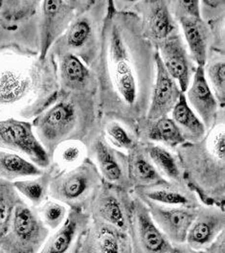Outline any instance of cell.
<instances>
[{
  "instance_id": "obj_1",
  "label": "cell",
  "mask_w": 225,
  "mask_h": 253,
  "mask_svg": "<svg viewBox=\"0 0 225 253\" xmlns=\"http://www.w3.org/2000/svg\"><path fill=\"white\" fill-rule=\"evenodd\" d=\"M157 50L142 35L138 16L109 3L101 48L90 68L102 116L136 125L147 116L156 77Z\"/></svg>"
},
{
  "instance_id": "obj_2",
  "label": "cell",
  "mask_w": 225,
  "mask_h": 253,
  "mask_svg": "<svg viewBox=\"0 0 225 253\" xmlns=\"http://www.w3.org/2000/svg\"><path fill=\"white\" fill-rule=\"evenodd\" d=\"M58 63L38 56L0 53V120L32 121L58 98Z\"/></svg>"
},
{
  "instance_id": "obj_3",
  "label": "cell",
  "mask_w": 225,
  "mask_h": 253,
  "mask_svg": "<svg viewBox=\"0 0 225 253\" xmlns=\"http://www.w3.org/2000/svg\"><path fill=\"white\" fill-rule=\"evenodd\" d=\"M175 153L184 182L200 203L225 209V109L201 141L184 142Z\"/></svg>"
},
{
  "instance_id": "obj_4",
  "label": "cell",
  "mask_w": 225,
  "mask_h": 253,
  "mask_svg": "<svg viewBox=\"0 0 225 253\" xmlns=\"http://www.w3.org/2000/svg\"><path fill=\"white\" fill-rule=\"evenodd\" d=\"M32 126L50 158L66 141H80L86 147L102 131L98 95L58 94L57 100L32 120Z\"/></svg>"
},
{
  "instance_id": "obj_5",
  "label": "cell",
  "mask_w": 225,
  "mask_h": 253,
  "mask_svg": "<svg viewBox=\"0 0 225 253\" xmlns=\"http://www.w3.org/2000/svg\"><path fill=\"white\" fill-rule=\"evenodd\" d=\"M109 3L110 0H92L90 5L75 17L49 53L56 60L64 55H73L91 68L101 48Z\"/></svg>"
},
{
  "instance_id": "obj_6",
  "label": "cell",
  "mask_w": 225,
  "mask_h": 253,
  "mask_svg": "<svg viewBox=\"0 0 225 253\" xmlns=\"http://www.w3.org/2000/svg\"><path fill=\"white\" fill-rule=\"evenodd\" d=\"M103 183L104 179L96 165L87 158L76 168L54 172L49 198L63 203L69 209L85 212Z\"/></svg>"
},
{
  "instance_id": "obj_7",
  "label": "cell",
  "mask_w": 225,
  "mask_h": 253,
  "mask_svg": "<svg viewBox=\"0 0 225 253\" xmlns=\"http://www.w3.org/2000/svg\"><path fill=\"white\" fill-rule=\"evenodd\" d=\"M50 233L36 207L21 200L15 208L7 232L0 239V249L6 253H38Z\"/></svg>"
},
{
  "instance_id": "obj_8",
  "label": "cell",
  "mask_w": 225,
  "mask_h": 253,
  "mask_svg": "<svg viewBox=\"0 0 225 253\" xmlns=\"http://www.w3.org/2000/svg\"><path fill=\"white\" fill-rule=\"evenodd\" d=\"M92 0H45L39 10V58L44 60L53 44Z\"/></svg>"
},
{
  "instance_id": "obj_9",
  "label": "cell",
  "mask_w": 225,
  "mask_h": 253,
  "mask_svg": "<svg viewBox=\"0 0 225 253\" xmlns=\"http://www.w3.org/2000/svg\"><path fill=\"white\" fill-rule=\"evenodd\" d=\"M134 197L131 192L104 181L86 209L90 220L129 232Z\"/></svg>"
},
{
  "instance_id": "obj_10",
  "label": "cell",
  "mask_w": 225,
  "mask_h": 253,
  "mask_svg": "<svg viewBox=\"0 0 225 253\" xmlns=\"http://www.w3.org/2000/svg\"><path fill=\"white\" fill-rule=\"evenodd\" d=\"M0 150L16 153L42 170L51 164V158L35 135L32 121L0 120Z\"/></svg>"
},
{
  "instance_id": "obj_11",
  "label": "cell",
  "mask_w": 225,
  "mask_h": 253,
  "mask_svg": "<svg viewBox=\"0 0 225 253\" xmlns=\"http://www.w3.org/2000/svg\"><path fill=\"white\" fill-rule=\"evenodd\" d=\"M126 12L138 16L143 37L154 46L180 32L169 0H129Z\"/></svg>"
},
{
  "instance_id": "obj_12",
  "label": "cell",
  "mask_w": 225,
  "mask_h": 253,
  "mask_svg": "<svg viewBox=\"0 0 225 253\" xmlns=\"http://www.w3.org/2000/svg\"><path fill=\"white\" fill-rule=\"evenodd\" d=\"M133 197L129 228L132 253H173L175 246L151 219L145 204Z\"/></svg>"
},
{
  "instance_id": "obj_13",
  "label": "cell",
  "mask_w": 225,
  "mask_h": 253,
  "mask_svg": "<svg viewBox=\"0 0 225 253\" xmlns=\"http://www.w3.org/2000/svg\"><path fill=\"white\" fill-rule=\"evenodd\" d=\"M87 158L96 165L105 182L131 192L128 156L108 142L102 131L86 146Z\"/></svg>"
},
{
  "instance_id": "obj_14",
  "label": "cell",
  "mask_w": 225,
  "mask_h": 253,
  "mask_svg": "<svg viewBox=\"0 0 225 253\" xmlns=\"http://www.w3.org/2000/svg\"><path fill=\"white\" fill-rule=\"evenodd\" d=\"M72 253H132L129 232L90 220Z\"/></svg>"
},
{
  "instance_id": "obj_15",
  "label": "cell",
  "mask_w": 225,
  "mask_h": 253,
  "mask_svg": "<svg viewBox=\"0 0 225 253\" xmlns=\"http://www.w3.org/2000/svg\"><path fill=\"white\" fill-rule=\"evenodd\" d=\"M155 47L166 70L177 81L181 91L185 93L197 66L193 62L181 31L163 41Z\"/></svg>"
},
{
  "instance_id": "obj_16",
  "label": "cell",
  "mask_w": 225,
  "mask_h": 253,
  "mask_svg": "<svg viewBox=\"0 0 225 253\" xmlns=\"http://www.w3.org/2000/svg\"><path fill=\"white\" fill-rule=\"evenodd\" d=\"M142 202L148 207L151 219L173 245L185 244L197 207L168 206L150 201Z\"/></svg>"
},
{
  "instance_id": "obj_17",
  "label": "cell",
  "mask_w": 225,
  "mask_h": 253,
  "mask_svg": "<svg viewBox=\"0 0 225 253\" xmlns=\"http://www.w3.org/2000/svg\"><path fill=\"white\" fill-rule=\"evenodd\" d=\"M225 232V209L200 205L187 233L185 244L196 251H205Z\"/></svg>"
},
{
  "instance_id": "obj_18",
  "label": "cell",
  "mask_w": 225,
  "mask_h": 253,
  "mask_svg": "<svg viewBox=\"0 0 225 253\" xmlns=\"http://www.w3.org/2000/svg\"><path fill=\"white\" fill-rule=\"evenodd\" d=\"M59 94L85 93L98 95V81L94 72L73 55L57 59Z\"/></svg>"
},
{
  "instance_id": "obj_19",
  "label": "cell",
  "mask_w": 225,
  "mask_h": 253,
  "mask_svg": "<svg viewBox=\"0 0 225 253\" xmlns=\"http://www.w3.org/2000/svg\"><path fill=\"white\" fill-rule=\"evenodd\" d=\"M131 193L142 201H150L163 206L196 208L201 205L195 193L185 183L167 179L144 187L133 188Z\"/></svg>"
},
{
  "instance_id": "obj_20",
  "label": "cell",
  "mask_w": 225,
  "mask_h": 253,
  "mask_svg": "<svg viewBox=\"0 0 225 253\" xmlns=\"http://www.w3.org/2000/svg\"><path fill=\"white\" fill-rule=\"evenodd\" d=\"M156 77L147 118L157 119L164 116H170L171 112L183 94L177 81L166 70L157 52L156 58Z\"/></svg>"
},
{
  "instance_id": "obj_21",
  "label": "cell",
  "mask_w": 225,
  "mask_h": 253,
  "mask_svg": "<svg viewBox=\"0 0 225 253\" xmlns=\"http://www.w3.org/2000/svg\"><path fill=\"white\" fill-rule=\"evenodd\" d=\"M184 94L190 108L202 121L206 130H208L215 124L222 109L210 88L203 67H196L191 84Z\"/></svg>"
},
{
  "instance_id": "obj_22",
  "label": "cell",
  "mask_w": 225,
  "mask_h": 253,
  "mask_svg": "<svg viewBox=\"0 0 225 253\" xmlns=\"http://www.w3.org/2000/svg\"><path fill=\"white\" fill-rule=\"evenodd\" d=\"M90 222L89 215L80 210L69 209L65 222L51 232L38 253H72L78 240Z\"/></svg>"
},
{
  "instance_id": "obj_23",
  "label": "cell",
  "mask_w": 225,
  "mask_h": 253,
  "mask_svg": "<svg viewBox=\"0 0 225 253\" xmlns=\"http://www.w3.org/2000/svg\"><path fill=\"white\" fill-rule=\"evenodd\" d=\"M185 43L196 66L203 67L211 47L212 36L200 16H184L177 20Z\"/></svg>"
},
{
  "instance_id": "obj_24",
  "label": "cell",
  "mask_w": 225,
  "mask_h": 253,
  "mask_svg": "<svg viewBox=\"0 0 225 253\" xmlns=\"http://www.w3.org/2000/svg\"><path fill=\"white\" fill-rule=\"evenodd\" d=\"M137 134L140 142L159 144L173 152L185 142L170 116L157 119L147 117L140 119L137 122Z\"/></svg>"
},
{
  "instance_id": "obj_25",
  "label": "cell",
  "mask_w": 225,
  "mask_h": 253,
  "mask_svg": "<svg viewBox=\"0 0 225 253\" xmlns=\"http://www.w3.org/2000/svg\"><path fill=\"white\" fill-rule=\"evenodd\" d=\"M127 156L129 179L132 189L148 186L165 179L149 157L144 143L139 141Z\"/></svg>"
},
{
  "instance_id": "obj_26",
  "label": "cell",
  "mask_w": 225,
  "mask_h": 253,
  "mask_svg": "<svg viewBox=\"0 0 225 253\" xmlns=\"http://www.w3.org/2000/svg\"><path fill=\"white\" fill-rule=\"evenodd\" d=\"M39 0L0 1V28L14 29L25 25L39 15Z\"/></svg>"
},
{
  "instance_id": "obj_27",
  "label": "cell",
  "mask_w": 225,
  "mask_h": 253,
  "mask_svg": "<svg viewBox=\"0 0 225 253\" xmlns=\"http://www.w3.org/2000/svg\"><path fill=\"white\" fill-rule=\"evenodd\" d=\"M102 133L114 148L128 154L138 143L137 126L113 116H102Z\"/></svg>"
},
{
  "instance_id": "obj_28",
  "label": "cell",
  "mask_w": 225,
  "mask_h": 253,
  "mask_svg": "<svg viewBox=\"0 0 225 253\" xmlns=\"http://www.w3.org/2000/svg\"><path fill=\"white\" fill-rule=\"evenodd\" d=\"M170 117L175 122L185 142H199L204 138L207 130L202 121L188 105L184 93L180 96Z\"/></svg>"
},
{
  "instance_id": "obj_29",
  "label": "cell",
  "mask_w": 225,
  "mask_h": 253,
  "mask_svg": "<svg viewBox=\"0 0 225 253\" xmlns=\"http://www.w3.org/2000/svg\"><path fill=\"white\" fill-rule=\"evenodd\" d=\"M42 172V169L27 158L16 153L0 150V179L15 182L38 176Z\"/></svg>"
},
{
  "instance_id": "obj_30",
  "label": "cell",
  "mask_w": 225,
  "mask_h": 253,
  "mask_svg": "<svg viewBox=\"0 0 225 253\" xmlns=\"http://www.w3.org/2000/svg\"><path fill=\"white\" fill-rule=\"evenodd\" d=\"M53 169L49 166L38 176L20 179L13 182V185L21 199L33 207L40 206L49 198V187Z\"/></svg>"
},
{
  "instance_id": "obj_31",
  "label": "cell",
  "mask_w": 225,
  "mask_h": 253,
  "mask_svg": "<svg viewBox=\"0 0 225 253\" xmlns=\"http://www.w3.org/2000/svg\"><path fill=\"white\" fill-rule=\"evenodd\" d=\"M144 144L150 160L152 161L153 165L155 166L159 174L165 179L174 182L185 183L183 179L182 169L175 152L159 144Z\"/></svg>"
},
{
  "instance_id": "obj_32",
  "label": "cell",
  "mask_w": 225,
  "mask_h": 253,
  "mask_svg": "<svg viewBox=\"0 0 225 253\" xmlns=\"http://www.w3.org/2000/svg\"><path fill=\"white\" fill-rule=\"evenodd\" d=\"M203 71L220 108L225 109V53L211 49Z\"/></svg>"
},
{
  "instance_id": "obj_33",
  "label": "cell",
  "mask_w": 225,
  "mask_h": 253,
  "mask_svg": "<svg viewBox=\"0 0 225 253\" xmlns=\"http://www.w3.org/2000/svg\"><path fill=\"white\" fill-rule=\"evenodd\" d=\"M87 158V149L80 141L62 143L54 151L50 167L54 172L67 171L78 167Z\"/></svg>"
},
{
  "instance_id": "obj_34",
  "label": "cell",
  "mask_w": 225,
  "mask_h": 253,
  "mask_svg": "<svg viewBox=\"0 0 225 253\" xmlns=\"http://www.w3.org/2000/svg\"><path fill=\"white\" fill-rule=\"evenodd\" d=\"M21 200L13 182L0 179V239L7 232L15 208Z\"/></svg>"
},
{
  "instance_id": "obj_35",
  "label": "cell",
  "mask_w": 225,
  "mask_h": 253,
  "mask_svg": "<svg viewBox=\"0 0 225 253\" xmlns=\"http://www.w3.org/2000/svg\"><path fill=\"white\" fill-rule=\"evenodd\" d=\"M37 212L50 232L58 229L65 222L69 208L61 202L50 199L45 200L40 206L36 207Z\"/></svg>"
},
{
  "instance_id": "obj_36",
  "label": "cell",
  "mask_w": 225,
  "mask_h": 253,
  "mask_svg": "<svg viewBox=\"0 0 225 253\" xmlns=\"http://www.w3.org/2000/svg\"><path fill=\"white\" fill-rule=\"evenodd\" d=\"M169 5L176 21L184 16H200V1L169 0Z\"/></svg>"
},
{
  "instance_id": "obj_37",
  "label": "cell",
  "mask_w": 225,
  "mask_h": 253,
  "mask_svg": "<svg viewBox=\"0 0 225 253\" xmlns=\"http://www.w3.org/2000/svg\"><path fill=\"white\" fill-rule=\"evenodd\" d=\"M204 252L205 253H225V232L217 238Z\"/></svg>"
},
{
  "instance_id": "obj_38",
  "label": "cell",
  "mask_w": 225,
  "mask_h": 253,
  "mask_svg": "<svg viewBox=\"0 0 225 253\" xmlns=\"http://www.w3.org/2000/svg\"><path fill=\"white\" fill-rule=\"evenodd\" d=\"M174 252L173 253H205L204 251H196L187 246L186 244L181 245H174Z\"/></svg>"
},
{
  "instance_id": "obj_39",
  "label": "cell",
  "mask_w": 225,
  "mask_h": 253,
  "mask_svg": "<svg viewBox=\"0 0 225 253\" xmlns=\"http://www.w3.org/2000/svg\"><path fill=\"white\" fill-rule=\"evenodd\" d=\"M0 253H5V252H4V251H3V250H1V249H0Z\"/></svg>"
}]
</instances>
